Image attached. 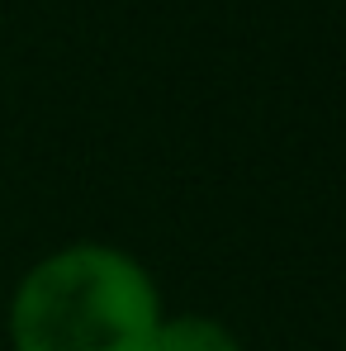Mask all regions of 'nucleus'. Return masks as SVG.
I'll return each mask as SVG.
<instances>
[{"instance_id":"1","label":"nucleus","mask_w":346,"mask_h":351,"mask_svg":"<svg viewBox=\"0 0 346 351\" xmlns=\"http://www.w3.org/2000/svg\"><path fill=\"white\" fill-rule=\"evenodd\" d=\"M162 294L147 266L110 242H76L24 271L10 299L14 351H147Z\"/></svg>"},{"instance_id":"2","label":"nucleus","mask_w":346,"mask_h":351,"mask_svg":"<svg viewBox=\"0 0 346 351\" xmlns=\"http://www.w3.org/2000/svg\"><path fill=\"white\" fill-rule=\"evenodd\" d=\"M147 351H242L237 332H228L219 318L204 313H175L157 323V337Z\"/></svg>"}]
</instances>
